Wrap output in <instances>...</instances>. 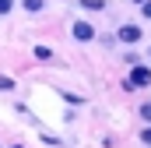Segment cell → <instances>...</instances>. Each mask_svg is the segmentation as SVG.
<instances>
[{
	"mask_svg": "<svg viewBox=\"0 0 151 148\" xmlns=\"http://www.w3.org/2000/svg\"><path fill=\"white\" fill-rule=\"evenodd\" d=\"M130 85H151V71L148 67H134L130 71Z\"/></svg>",
	"mask_w": 151,
	"mask_h": 148,
	"instance_id": "obj_1",
	"label": "cell"
},
{
	"mask_svg": "<svg viewBox=\"0 0 151 148\" xmlns=\"http://www.w3.org/2000/svg\"><path fill=\"white\" fill-rule=\"evenodd\" d=\"M119 39H123V42H141V28H137V25H123V28H119Z\"/></svg>",
	"mask_w": 151,
	"mask_h": 148,
	"instance_id": "obj_2",
	"label": "cell"
},
{
	"mask_svg": "<svg viewBox=\"0 0 151 148\" xmlns=\"http://www.w3.org/2000/svg\"><path fill=\"white\" fill-rule=\"evenodd\" d=\"M91 36H95V28H91L88 21H77V25H74V39H81V42H88Z\"/></svg>",
	"mask_w": 151,
	"mask_h": 148,
	"instance_id": "obj_3",
	"label": "cell"
},
{
	"mask_svg": "<svg viewBox=\"0 0 151 148\" xmlns=\"http://www.w3.org/2000/svg\"><path fill=\"white\" fill-rule=\"evenodd\" d=\"M35 57H39V60H49V57H53V49H49V46H35Z\"/></svg>",
	"mask_w": 151,
	"mask_h": 148,
	"instance_id": "obj_4",
	"label": "cell"
},
{
	"mask_svg": "<svg viewBox=\"0 0 151 148\" xmlns=\"http://www.w3.org/2000/svg\"><path fill=\"white\" fill-rule=\"evenodd\" d=\"M25 11H42V0H25Z\"/></svg>",
	"mask_w": 151,
	"mask_h": 148,
	"instance_id": "obj_5",
	"label": "cell"
},
{
	"mask_svg": "<svg viewBox=\"0 0 151 148\" xmlns=\"http://www.w3.org/2000/svg\"><path fill=\"white\" fill-rule=\"evenodd\" d=\"M141 120H148V123H151V102H144V106H141Z\"/></svg>",
	"mask_w": 151,
	"mask_h": 148,
	"instance_id": "obj_6",
	"label": "cell"
},
{
	"mask_svg": "<svg viewBox=\"0 0 151 148\" xmlns=\"http://www.w3.org/2000/svg\"><path fill=\"white\" fill-rule=\"evenodd\" d=\"M81 4H84L88 11H99V7H102V0H81Z\"/></svg>",
	"mask_w": 151,
	"mask_h": 148,
	"instance_id": "obj_7",
	"label": "cell"
},
{
	"mask_svg": "<svg viewBox=\"0 0 151 148\" xmlns=\"http://www.w3.org/2000/svg\"><path fill=\"white\" fill-rule=\"evenodd\" d=\"M11 4H14V0H0V14H7V11H11Z\"/></svg>",
	"mask_w": 151,
	"mask_h": 148,
	"instance_id": "obj_8",
	"label": "cell"
},
{
	"mask_svg": "<svg viewBox=\"0 0 151 148\" xmlns=\"http://www.w3.org/2000/svg\"><path fill=\"white\" fill-rule=\"evenodd\" d=\"M11 85H14V81H11V78H0V88H4V92H7V88H11Z\"/></svg>",
	"mask_w": 151,
	"mask_h": 148,
	"instance_id": "obj_9",
	"label": "cell"
},
{
	"mask_svg": "<svg viewBox=\"0 0 151 148\" xmlns=\"http://www.w3.org/2000/svg\"><path fill=\"white\" fill-rule=\"evenodd\" d=\"M141 141H148V145H151V127H148V131H141Z\"/></svg>",
	"mask_w": 151,
	"mask_h": 148,
	"instance_id": "obj_10",
	"label": "cell"
},
{
	"mask_svg": "<svg viewBox=\"0 0 151 148\" xmlns=\"http://www.w3.org/2000/svg\"><path fill=\"white\" fill-rule=\"evenodd\" d=\"M144 18H151V0H144Z\"/></svg>",
	"mask_w": 151,
	"mask_h": 148,
	"instance_id": "obj_11",
	"label": "cell"
},
{
	"mask_svg": "<svg viewBox=\"0 0 151 148\" xmlns=\"http://www.w3.org/2000/svg\"><path fill=\"white\" fill-rule=\"evenodd\" d=\"M134 4H144V0H134Z\"/></svg>",
	"mask_w": 151,
	"mask_h": 148,
	"instance_id": "obj_12",
	"label": "cell"
}]
</instances>
